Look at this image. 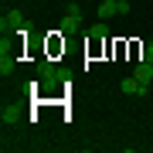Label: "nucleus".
Segmentation results:
<instances>
[{
    "label": "nucleus",
    "instance_id": "1",
    "mask_svg": "<svg viewBox=\"0 0 153 153\" xmlns=\"http://www.w3.org/2000/svg\"><path fill=\"white\" fill-rule=\"evenodd\" d=\"M112 14H129V0H102L99 4V17L109 21Z\"/></svg>",
    "mask_w": 153,
    "mask_h": 153
},
{
    "label": "nucleus",
    "instance_id": "2",
    "mask_svg": "<svg viewBox=\"0 0 153 153\" xmlns=\"http://www.w3.org/2000/svg\"><path fill=\"white\" fill-rule=\"evenodd\" d=\"M133 75L140 78V85L150 88V82H153V61H143V58H140V65H136V71H133Z\"/></svg>",
    "mask_w": 153,
    "mask_h": 153
},
{
    "label": "nucleus",
    "instance_id": "3",
    "mask_svg": "<svg viewBox=\"0 0 153 153\" xmlns=\"http://www.w3.org/2000/svg\"><path fill=\"white\" fill-rule=\"evenodd\" d=\"M119 88H123L126 95H146V85H140V78H136V75H133V78H126Z\"/></svg>",
    "mask_w": 153,
    "mask_h": 153
},
{
    "label": "nucleus",
    "instance_id": "4",
    "mask_svg": "<svg viewBox=\"0 0 153 153\" xmlns=\"http://www.w3.org/2000/svg\"><path fill=\"white\" fill-rule=\"evenodd\" d=\"M78 21H82V17L65 14V17H61V34H75V31H78Z\"/></svg>",
    "mask_w": 153,
    "mask_h": 153
},
{
    "label": "nucleus",
    "instance_id": "5",
    "mask_svg": "<svg viewBox=\"0 0 153 153\" xmlns=\"http://www.w3.org/2000/svg\"><path fill=\"white\" fill-rule=\"evenodd\" d=\"M88 34H92L95 41H105V34H109V31H105V24L99 21V24H92V31H88Z\"/></svg>",
    "mask_w": 153,
    "mask_h": 153
},
{
    "label": "nucleus",
    "instance_id": "6",
    "mask_svg": "<svg viewBox=\"0 0 153 153\" xmlns=\"http://www.w3.org/2000/svg\"><path fill=\"white\" fill-rule=\"evenodd\" d=\"M65 14H71V17H82V7H78V4H68V7H65Z\"/></svg>",
    "mask_w": 153,
    "mask_h": 153
},
{
    "label": "nucleus",
    "instance_id": "7",
    "mask_svg": "<svg viewBox=\"0 0 153 153\" xmlns=\"http://www.w3.org/2000/svg\"><path fill=\"white\" fill-rule=\"evenodd\" d=\"M143 61H153V41L143 44Z\"/></svg>",
    "mask_w": 153,
    "mask_h": 153
}]
</instances>
